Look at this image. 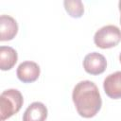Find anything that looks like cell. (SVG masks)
<instances>
[{
    "mask_svg": "<svg viewBox=\"0 0 121 121\" xmlns=\"http://www.w3.org/2000/svg\"><path fill=\"white\" fill-rule=\"evenodd\" d=\"M72 99L78 113L84 118L96 115L102 106V99L97 86L91 80H82L76 84Z\"/></svg>",
    "mask_w": 121,
    "mask_h": 121,
    "instance_id": "1",
    "label": "cell"
},
{
    "mask_svg": "<svg viewBox=\"0 0 121 121\" xmlns=\"http://www.w3.org/2000/svg\"><path fill=\"white\" fill-rule=\"evenodd\" d=\"M24 97L17 89H8L0 95V120L5 121L22 108Z\"/></svg>",
    "mask_w": 121,
    "mask_h": 121,
    "instance_id": "2",
    "label": "cell"
},
{
    "mask_svg": "<svg viewBox=\"0 0 121 121\" xmlns=\"http://www.w3.org/2000/svg\"><path fill=\"white\" fill-rule=\"evenodd\" d=\"M121 41V30L114 25H107L99 28L94 36L95 45L102 49L116 46Z\"/></svg>",
    "mask_w": 121,
    "mask_h": 121,
    "instance_id": "3",
    "label": "cell"
},
{
    "mask_svg": "<svg viewBox=\"0 0 121 121\" xmlns=\"http://www.w3.org/2000/svg\"><path fill=\"white\" fill-rule=\"evenodd\" d=\"M107 67L106 58L97 52L87 54L83 60V68L90 75H100Z\"/></svg>",
    "mask_w": 121,
    "mask_h": 121,
    "instance_id": "4",
    "label": "cell"
},
{
    "mask_svg": "<svg viewBox=\"0 0 121 121\" xmlns=\"http://www.w3.org/2000/svg\"><path fill=\"white\" fill-rule=\"evenodd\" d=\"M40 73H41L40 66L36 62L30 60H26L20 63L16 71L17 78H19V80H21L24 83L34 82L35 80L38 79Z\"/></svg>",
    "mask_w": 121,
    "mask_h": 121,
    "instance_id": "5",
    "label": "cell"
},
{
    "mask_svg": "<svg viewBox=\"0 0 121 121\" xmlns=\"http://www.w3.org/2000/svg\"><path fill=\"white\" fill-rule=\"evenodd\" d=\"M103 88L109 97L112 99L121 98V71L107 76L103 81Z\"/></svg>",
    "mask_w": 121,
    "mask_h": 121,
    "instance_id": "6",
    "label": "cell"
},
{
    "mask_svg": "<svg viewBox=\"0 0 121 121\" xmlns=\"http://www.w3.org/2000/svg\"><path fill=\"white\" fill-rule=\"evenodd\" d=\"M18 32V24L16 20L9 16L3 14L0 16V41H10Z\"/></svg>",
    "mask_w": 121,
    "mask_h": 121,
    "instance_id": "7",
    "label": "cell"
},
{
    "mask_svg": "<svg viewBox=\"0 0 121 121\" xmlns=\"http://www.w3.org/2000/svg\"><path fill=\"white\" fill-rule=\"evenodd\" d=\"M47 117L46 106L39 101L31 103L24 112L23 121H45Z\"/></svg>",
    "mask_w": 121,
    "mask_h": 121,
    "instance_id": "8",
    "label": "cell"
},
{
    "mask_svg": "<svg viewBox=\"0 0 121 121\" xmlns=\"http://www.w3.org/2000/svg\"><path fill=\"white\" fill-rule=\"evenodd\" d=\"M18 55L10 46H0V68L3 71L10 70L17 62Z\"/></svg>",
    "mask_w": 121,
    "mask_h": 121,
    "instance_id": "9",
    "label": "cell"
},
{
    "mask_svg": "<svg viewBox=\"0 0 121 121\" xmlns=\"http://www.w3.org/2000/svg\"><path fill=\"white\" fill-rule=\"evenodd\" d=\"M63 5L65 10L73 18H80L84 12V6L80 0H65Z\"/></svg>",
    "mask_w": 121,
    "mask_h": 121,
    "instance_id": "10",
    "label": "cell"
},
{
    "mask_svg": "<svg viewBox=\"0 0 121 121\" xmlns=\"http://www.w3.org/2000/svg\"><path fill=\"white\" fill-rule=\"evenodd\" d=\"M118 8H119V11H120V24H121V0L118 3Z\"/></svg>",
    "mask_w": 121,
    "mask_h": 121,
    "instance_id": "11",
    "label": "cell"
},
{
    "mask_svg": "<svg viewBox=\"0 0 121 121\" xmlns=\"http://www.w3.org/2000/svg\"><path fill=\"white\" fill-rule=\"evenodd\" d=\"M119 60H120V62H121V53H120V55H119Z\"/></svg>",
    "mask_w": 121,
    "mask_h": 121,
    "instance_id": "12",
    "label": "cell"
}]
</instances>
